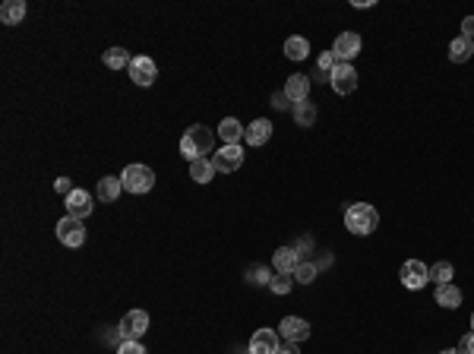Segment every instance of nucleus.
Here are the masks:
<instances>
[{
    "instance_id": "1",
    "label": "nucleus",
    "mask_w": 474,
    "mask_h": 354,
    "mask_svg": "<svg viewBox=\"0 0 474 354\" xmlns=\"http://www.w3.org/2000/svg\"><path fill=\"white\" fill-rule=\"evenodd\" d=\"M212 146H215V133L203 124L190 127V130L180 136V155L187 158V162L205 158V152H212Z\"/></svg>"
},
{
    "instance_id": "2",
    "label": "nucleus",
    "mask_w": 474,
    "mask_h": 354,
    "mask_svg": "<svg viewBox=\"0 0 474 354\" xmlns=\"http://www.w3.org/2000/svg\"><path fill=\"white\" fill-rule=\"evenodd\" d=\"M376 225H379V212L370 203H351V206L345 209V228L351 231V234H358V238L373 234Z\"/></svg>"
},
{
    "instance_id": "3",
    "label": "nucleus",
    "mask_w": 474,
    "mask_h": 354,
    "mask_svg": "<svg viewBox=\"0 0 474 354\" xmlns=\"http://www.w3.org/2000/svg\"><path fill=\"white\" fill-rule=\"evenodd\" d=\"M121 181H123V190H130V193H149V190L155 187V174L146 165H127L121 174Z\"/></svg>"
},
{
    "instance_id": "4",
    "label": "nucleus",
    "mask_w": 474,
    "mask_h": 354,
    "mask_svg": "<svg viewBox=\"0 0 474 354\" xmlns=\"http://www.w3.org/2000/svg\"><path fill=\"white\" fill-rule=\"evenodd\" d=\"M58 240L64 247H82L86 244V225L82 218H73V215H66L58 222Z\"/></svg>"
},
{
    "instance_id": "5",
    "label": "nucleus",
    "mask_w": 474,
    "mask_h": 354,
    "mask_svg": "<svg viewBox=\"0 0 474 354\" xmlns=\"http://www.w3.org/2000/svg\"><path fill=\"white\" fill-rule=\"evenodd\" d=\"M149 329V313L146 310H130L121 320V338L123 342H139Z\"/></svg>"
},
{
    "instance_id": "6",
    "label": "nucleus",
    "mask_w": 474,
    "mask_h": 354,
    "mask_svg": "<svg viewBox=\"0 0 474 354\" xmlns=\"http://www.w3.org/2000/svg\"><path fill=\"white\" fill-rule=\"evenodd\" d=\"M427 281H430V266H424L421 260H405V266H401V285L408 291H417L424 288Z\"/></svg>"
},
{
    "instance_id": "7",
    "label": "nucleus",
    "mask_w": 474,
    "mask_h": 354,
    "mask_svg": "<svg viewBox=\"0 0 474 354\" xmlns=\"http://www.w3.org/2000/svg\"><path fill=\"white\" fill-rule=\"evenodd\" d=\"M329 83L336 89V95H351L358 89V70L351 64H336V70L329 73Z\"/></svg>"
},
{
    "instance_id": "8",
    "label": "nucleus",
    "mask_w": 474,
    "mask_h": 354,
    "mask_svg": "<svg viewBox=\"0 0 474 354\" xmlns=\"http://www.w3.org/2000/svg\"><path fill=\"white\" fill-rule=\"evenodd\" d=\"M212 165H215V171H221V174L240 171V165H244V149L240 146H221L219 152H215Z\"/></svg>"
},
{
    "instance_id": "9",
    "label": "nucleus",
    "mask_w": 474,
    "mask_h": 354,
    "mask_svg": "<svg viewBox=\"0 0 474 354\" xmlns=\"http://www.w3.org/2000/svg\"><path fill=\"white\" fill-rule=\"evenodd\" d=\"M127 73L136 86H152L158 79V66L152 58H133L130 66H127Z\"/></svg>"
},
{
    "instance_id": "10",
    "label": "nucleus",
    "mask_w": 474,
    "mask_h": 354,
    "mask_svg": "<svg viewBox=\"0 0 474 354\" xmlns=\"http://www.w3.org/2000/svg\"><path fill=\"white\" fill-rule=\"evenodd\" d=\"M332 54H336L338 64H351L354 58L360 54V35L358 32H342L332 45Z\"/></svg>"
},
{
    "instance_id": "11",
    "label": "nucleus",
    "mask_w": 474,
    "mask_h": 354,
    "mask_svg": "<svg viewBox=\"0 0 474 354\" xmlns=\"http://www.w3.org/2000/svg\"><path fill=\"white\" fill-rule=\"evenodd\" d=\"M66 203V215H73V218H89L92 209H95V199H92L89 190H79L76 187L70 197L64 199Z\"/></svg>"
},
{
    "instance_id": "12",
    "label": "nucleus",
    "mask_w": 474,
    "mask_h": 354,
    "mask_svg": "<svg viewBox=\"0 0 474 354\" xmlns=\"http://www.w3.org/2000/svg\"><path fill=\"white\" fill-rule=\"evenodd\" d=\"M278 336L285 338V342H303V338H310V323L301 320V316H285L282 326H278Z\"/></svg>"
},
{
    "instance_id": "13",
    "label": "nucleus",
    "mask_w": 474,
    "mask_h": 354,
    "mask_svg": "<svg viewBox=\"0 0 474 354\" xmlns=\"http://www.w3.org/2000/svg\"><path fill=\"white\" fill-rule=\"evenodd\" d=\"M278 338L282 336L275 329H256L250 338V354H278V348H282Z\"/></svg>"
},
{
    "instance_id": "14",
    "label": "nucleus",
    "mask_w": 474,
    "mask_h": 354,
    "mask_svg": "<svg viewBox=\"0 0 474 354\" xmlns=\"http://www.w3.org/2000/svg\"><path fill=\"white\" fill-rule=\"evenodd\" d=\"M272 266H275L278 275H295V269L301 266V253L295 247H282L272 253Z\"/></svg>"
},
{
    "instance_id": "15",
    "label": "nucleus",
    "mask_w": 474,
    "mask_h": 354,
    "mask_svg": "<svg viewBox=\"0 0 474 354\" xmlns=\"http://www.w3.org/2000/svg\"><path fill=\"white\" fill-rule=\"evenodd\" d=\"M219 136L225 146H240V140L247 136V127H240V121L237 117H225L219 124Z\"/></svg>"
},
{
    "instance_id": "16",
    "label": "nucleus",
    "mask_w": 474,
    "mask_h": 354,
    "mask_svg": "<svg viewBox=\"0 0 474 354\" xmlns=\"http://www.w3.org/2000/svg\"><path fill=\"white\" fill-rule=\"evenodd\" d=\"M285 95L291 99V105H297V101H307V95H310V79H307L303 73L288 76V83H285Z\"/></svg>"
},
{
    "instance_id": "17",
    "label": "nucleus",
    "mask_w": 474,
    "mask_h": 354,
    "mask_svg": "<svg viewBox=\"0 0 474 354\" xmlns=\"http://www.w3.org/2000/svg\"><path fill=\"white\" fill-rule=\"evenodd\" d=\"M272 136V124L266 121V117H260V121H253V124L247 127V146H266Z\"/></svg>"
},
{
    "instance_id": "18",
    "label": "nucleus",
    "mask_w": 474,
    "mask_h": 354,
    "mask_svg": "<svg viewBox=\"0 0 474 354\" xmlns=\"http://www.w3.org/2000/svg\"><path fill=\"white\" fill-rule=\"evenodd\" d=\"M121 190H123L121 177H101L99 187H95V197H99L101 203H117V199H121Z\"/></svg>"
},
{
    "instance_id": "19",
    "label": "nucleus",
    "mask_w": 474,
    "mask_h": 354,
    "mask_svg": "<svg viewBox=\"0 0 474 354\" xmlns=\"http://www.w3.org/2000/svg\"><path fill=\"white\" fill-rule=\"evenodd\" d=\"M0 19H3V25H19L25 19V0H7L0 7Z\"/></svg>"
},
{
    "instance_id": "20",
    "label": "nucleus",
    "mask_w": 474,
    "mask_h": 354,
    "mask_svg": "<svg viewBox=\"0 0 474 354\" xmlns=\"http://www.w3.org/2000/svg\"><path fill=\"white\" fill-rule=\"evenodd\" d=\"M436 304L446 307V310H456L458 304H462V291L456 288V285H436Z\"/></svg>"
},
{
    "instance_id": "21",
    "label": "nucleus",
    "mask_w": 474,
    "mask_h": 354,
    "mask_svg": "<svg viewBox=\"0 0 474 354\" xmlns=\"http://www.w3.org/2000/svg\"><path fill=\"white\" fill-rule=\"evenodd\" d=\"M291 114H295L297 127L316 124V105H313V101H297V105H291Z\"/></svg>"
},
{
    "instance_id": "22",
    "label": "nucleus",
    "mask_w": 474,
    "mask_h": 354,
    "mask_svg": "<svg viewBox=\"0 0 474 354\" xmlns=\"http://www.w3.org/2000/svg\"><path fill=\"white\" fill-rule=\"evenodd\" d=\"M215 174H219V171H215V165L209 162V158H197V162H190V177H193L197 184H209Z\"/></svg>"
},
{
    "instance_id": "23",
    "label": "nucleus",
    "mask_w": 474,
    "mask_h": 354,
    "mask_svg": "<svg viewBox=\"0 0 474 354\" xmlns=\"http://www.w3.org/2000/svg\"><path fill=\"white\" fill-rule=\"evenodd\" d=\"M285 54L291 60H307V58H310V42L301 38V35H291V38L285 42Z\"/></svg>"
},
{
    "instance_id": "24",
    "label": "nucleus",
    "mask_w": 474,
    "mask_h": 354,
    "mask_svg": "<svg viewBox=\"0 0 474 354\" xmlns=\"http://www.w3.org/2000/svg\"><path fill=\"white\" fill-rule=\"evenodd\" d=\"M471 54H474V42H468V38H462V35L449 45V60L452 64H465Z\"/></svg>"
},
{
    "instance_id": "25",
    "label": "nucleus",
    "mask_w": 474,
    "mask_h": 354,
    "mask_svg": "<svg viewBox=\"0 0 474 354\" xmlns=\"http://www.w3.org/2000/svg\"><path fill=\"white\" fill-rule=\"evenodd\" d=\"M101 60H105V66H111V70H127L133 58H130V54H127L123 48H108Z\"/></svg>"
},
{
    "instance_id": "26",
    "label": "nucleus",
    "mask_w": 474,
    "mask_h": 354,
    "mask_svg": "<svg viewBox=\"0 0 474 354\" xmlns=\"http://www.w3.org/2000/svg\"><path fill=\"white\" fill-rule=\"evenodd\" d=\"M430 281H436V285H449L452 281V266L442 260V263L430 266Z\"/></svg>"
},
{
    "instance_id": "27",
    "label": "nucleus",
    "mask_w": 474,
    "mask_h": 354,
    "mask_svg": "<svg viewBox=\"0 0 474 354\" xmlns=\"http://www.w3.org/2000/svg\"><path fill=\"white\" fill-rule=\"evenodd\" d=\"M316 272H319L316 263H301V266L295 269V279L301 281V285H310V281L316 279Z\"/></svg>"
},
{
    "instance_id": "28",
    "label": "nucleus",
    "mask_w": 474,
    "mask_h": 354,
    "mask_svg": "<svg viewBox=\"0 0 474 354\" xmlns=\"http://www.w3.org/2000/svg\"><path fill=\"white\" fill-rule=\"evenodd\" d=\"M291 285H295V279H291V275H275V279L269 281L272 294H288V291H291Z\"/></svg>"
},
{
    "instance_id": "29",
    "label": "nucleus",
    "mask_w": 474,
    "mask_h": 354,
    "mask_svg": "<svg viewBox=\"0 0 474 354\" xmlns=\"http://www.w3.org/2000/svg\"><path fill=\"white\" fill-rule=\"evenodd\" d=\"M336 54H332V51H323V54H319V60H316V66H319V73L323 76H329L332 73V70H336Z\"/></svg>"
},
{
    "instance_id": "30",
    "label": "nucleus",
    "mask_w": 474,
    "mask_h": 354,
    "mask_svg": "<svg viewBox=\"0 0 474 354\" xmlns=\"http://www.w3.org/2000/svg\"><path fill=\"white\" fill-rule=\"evenodd\" d=\"M117 354H146V348L139 345V342H121V345H117Z\"/></svg>"
},
{
    "instance_id": "31",
    "label": "nucleus",
    "mask_w": 474,
    "mask_h": 354,
    "mask_svg": "<svg viewBox=\"0 0 474 354\" xmlns=\"http://www.w3.org/2000/svg\"><path fill=\"white\" fill-rule=\"evenodd\" d=\"M288 105H291V99H288L285 92H272V108H278V111H288Z\"/></svg>"
},
{
    "instance_id": "32",
    "label": "nucleus",
    "mask_w": 474,
    "mask_h": 354,
    "mask_svg": "<svg viewBox=\"0 0 474 354\" xmlns=\"http://www.w3.org/2000/svg\"><path fill=\"white\" fill-rule=\"evenodd\" d=\"M458 354H474V332L462 336V342H458Z\"/></svg>"
},
{
    "instance_id": "33",
    "label": "nucleus",
    "mask_w": 474,
    "mask_h": 354,
    "mask_svg": "<svg viewBox=\"0 0 474 354\" xmlns=\"http://www.w3.org/2000/svg\"><path fill=\"white\" fill-rule=\"evenodd\" d=\"M250 275H253V279H250V281H253V285H269V281H272V279H266L269 272L262 269V266H256V269H250Z\"/></svg>"
},
{
    "instance_id": "34",
    "label": "nucleus",
    "mask_w": 474,
    "mask_h": 354,
    "mask_svg": "<svg viewBox=\"0 0 474 354\" xmlns=\"http://www.w3.org/2000/svg\"><path fill=\"white\" fill-rule=\"evenodd\" d=\"M462 38L474 42V16H465V19H462Z\"/></svg>"
},
{
    "instance_id": "35",
    "label": "nucleus",
    "mask_w": 474,
    "mask_h": 354,
    "mask_svg": "<svg viewBox=\"0 0 474 354\" xmlns=\"http://www.w3.org/2000/svg\"><path fill=\"white\" fill-rule=\"evenodd\" d=\"M54 187H58V193H64V197H70V193H73V184H70V177H58V184H54Z\"/></svg>"
},
{
    "instance_id": "36",
    "label": "nucleus",
    "mask_w": 474,
    "mask_h": 354,
    "mask_svg": "<svg viewBox=\"0 0 474 354\" xmlns=\"http://www.w3.org/2000/svg\"><path fill=\"white\" fill-rule=\"evenodd\" d=\"M278 354H301V351H297V345H295V342H288V345H282V348H278Z\"/></svg>"
},
{
    "instance_id": "37",
    "label": "nucleus",
    "mask_w": 474,
    "mask_h": 354,
    "mask_svg": "<svg viewBox=\"0 0 474 354\" xmlns=\"http://www.w3.org/2000/svg\"><path fill=\"white\" fill-rule=\"evenodd\" d=\"M440 354H458V348H449V351H440Z\"/></svg>"
},
{
    "instance_id": "38",
    "label": "nucleus",
    "mask_w": 474,
    "mask_h": 354,
    "mask_svg": "<svg viewBox=\"0 0 474 354\" xmlns=\"http://www.w3.org/2000/svg\"><path fill=\"white\" fill-rule=\"evenodd\" d=\"M471 332H474V313H471Z\"/></svg>"
}]
</instances>
